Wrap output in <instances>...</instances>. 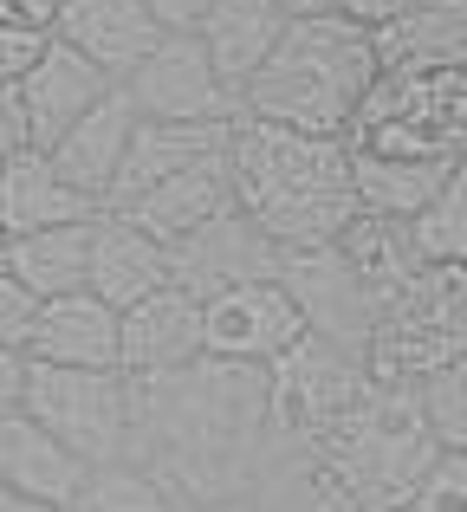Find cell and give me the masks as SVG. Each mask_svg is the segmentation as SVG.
Wrapping results in <instances>:
<instances>
[{"mask_svg": "<svg viewBox=\"0 0 467 512\" xmlns=\"http://www.w3.org/2000/svg\"><path fill=\"white\" fill-rule=\"evenodd\" d=\"M72 512H189V506L143 461H111V467H91V480H85Z\"/></svg>", "mask_w": 467, "mask_h": 512, "instance_id": "26", "label": "cell"}, {"mask_svg": "<svg viewBox=\"0 0 467 512\" xmlns=\"http://www.w3.org/2000/svg\"><path fill=\"white\" fill-rule=\"evenodd\" d=\"M383 78L377 33L344 13L325 20H292L286 46L266 59V72L240 91V111L266 117L286 130H312V137H344L351 143L357 111Z\"/></svg>", "mask_w": 467, "mask_h": 512, "instance_id": "3", "label": "cell"}, {"mask_svg": "<svg viewBox=\"0 0 467 512\" xmlns=\"http://www.w3.org/2000/svg\"><path fill=\"white\" fill-rule=\"evenodd\" d=\"M169 253H176V286L202 292V299H215V292H228V286H247V279H273L279 260H286V253L253 227L247 208H228L215 227L189 234Z\"/></svg>", "mask_w": 467, "mask_h": 512, "instance_id": "11", "label": "cell"}, {"mask_svg": "<svg viewBox=\"0 0 467 512\" xmlns=\"http://www.w3.org/2000/svg\"><path fill=\"white\" fill-rule=\"evenodd\" d=\"M137 124H143L137 98L117 85L111 98H104L91 117H78V124L65 130V137L52 143L46 156L59 163V175L78 188V195H91L98 208H111V188H117V175H124V156H130V137H137Z\"/></svg>", "mask_w": 467, "mask_h": 512, "instance_id": "13", "label": "cell"}, {"mask_svg": "<svg viewBox=\"0 0 467 512\" xmlns=\"http://www.w3.org/2000/svg\"><path fill=\"white\" fill-rule=\"evenodd\" d=\"M163 286H176V253L150 227H137L130 214L104 208L98 214V247H91V292L104 305H117V312H130V305H143Z\"/></svg>", "mask_w": 467, "mask_h": 512, "instance_id": "16", "label": "cell"}, {"mask_svg": "<svg viewBox=\"0 0 467 512\" xmlns=\"http://www.w3.org/2000/svg\"><path fill=\"white\" fill-rule=\"evenodd\" d=\"M59 39H65V46H78L85 59H98L104 72L124 85V78L169 39V26L156 20L150 0H65Z\"/></svg>", "mask_w": 467, "mask_h": 512, "instance_id": "12", "label": "cell"}, {"mask_svg": "<svg viewBox=\"0 0 467 512\" xmlns=\"http://www.w3.org/2000/svg\"><path fill=\"white\" fill-rule=\"evenodd\" d=\"M234 195L253 214L279 253L299 247H331L364 221V195H357V156L344 137H312V130H286L266 117L240 111L234 124Z\"/></svg>", "mask_w": 467, "mask_h": 512, "instance_id": "2", "label": "cell"}, {"mask_svg": "<svg viewBox=\"0 0 467 512\" xmlns=\"http://www.w3.org/2000/svg\"><path fill=\"white\" fill-rule=\"evenodd\" d=\"M357 195H364V214H377V221H416L422 208H429L435 195H442L448 182H455V169L467 156H377V150H357Z\"/></svg>", "mask_w": 467, "mask_h": 512, "instance_id": "23", "label": "cell"}, {"mask_svg": "<svg viewBox=\"0 0 467 512\" xmlns=\"http://www.w3.org/2000/svg\"><path fill=\"white\" fill-rule=\"evenodd\" d=\"M0 150H7V156L39 150V137H33V117H26L20 85H0Z\"/></svg>", "mask_w": 467, "mask_h": 512, "instance_id": "32", "label": "cell"}, {"mask_svg": "<svg viewBox=\"0 0 467 512\" xmlns=\"http://www.w3.org/2000/svg\"><path fill=\"white\" fill-rule=\"evenodd\" d=\"M370 383H377V370H370L364 350L331 344V338L312 331L299 350H286V357L273 363V422H279V435H292V441L325 435L344 409H357V402L370 396Z\"/></svg>", "mask_w": 467, "mask_h": 512, "instance_id": "6", "label": "cell"}, {"mask_svg": "<svg viewBox=\"0 0 467 512\" xmlns=\"http://www.w3.org/2000/svg\"><path fill=\"white\" fill-rule=\"evenodd\" d=\"M111 91H117V78L104 72L98 59H85L78 46H65V39H59V46H52V59L39 65L33 78H20V98H26V117H33L39 150H52V143H59L78 117L98 111Z\"/></svg>", "mask_w": 467, "mask_h": 512, "instance_id": "18", "label": "cell"}, {"mask_svg": "<svg viewBox=\"0 0 467 512\" xmlns=\"http://www.w3.org/2000/svg\"><path fill=\"white\" fill-rule=\"evenodd\" d=\"M124 91L156 124H234L240 117V98L228 91V78H221V65H215L202 33H169L124 78Z\"/></svg>", "mask_w": 467, "mask_h": 512, "instance_id": "8", "label": "cell"}, {"mask_svg": "<svg viewBox=\"0 0 467 512\" xmlns=\"http://www.w3.org/2000/svg\"><path fill=\"white\" fill-rule=\"evenodd\" d=\"M208 357V299L189 286H163L124 312V376H176Z\"/></svg>", "mask_w": 467, "mask_h": 512, "instance_id": "10", "label": "cell"}, {"mask_svg": "<svg viewBox=\"0 0 467 512\" xmlns=\"http://www.w3.org/2000/svg\"><path fill=\"white\" fill-rule=\"evenodd\" d=\"M409 512H467V454H442Z\"/></svg>", "mask_w": 467, "mask_h": 512, "instance_id": "31", "label": "cell"}, {"mask_svg": "<svg viewBox=\"0 0 467 512\" xmlns=\"http://www.w3.org/2000/svg\"><path fill=\"white\" fill-rule=\"evenodd\" d=\"M0 512H72V506H46V500H20V493H0Z\"/></svg>", "mask_w": 467, "mask_h": 512, "instance_id": "37", "label": "cell"}, {"mask_svg": "<svg viewBox=\"0 0 467 512\" xmlns=\"http://www.w3.org/2000/svg\"><path fill=\"white\" fill-rule=\"evenodd\" d=\"M253 506L260 512H357L344 480L318 461V448L292 435H273V454H266L260 480H253Z\"/></svg>", "mask_w": 467, "mask_h": 512, "instance_id": "24", "label": "cell"}, {"mask_svg": "<svg viewBox=\"0 0 467 512\" xmlns=\"http://www.w3.org/2000/svg\"><path fill=\"white\" fill-rule=\"evenodd\" d=\"M26 357L39 363H72V370H124V312L104 305L98 292H65L46 299Z\"/></svg>", "mask_w": 467, "mask_h": 512, "instance_id": "15", "label": "cell"}, {"mask_svg": "<svg viewBox=\"0 0 467 512\" xmlns=\"http://www.w3.org/2000/svg\"><path fill=\"white\" fill-rule=\"evenodd\" d=\"M383 72H448L467 65V0H422L396 26L377 33Z\"/></svg>", "mask_w": 467, "mask_h": 512, "instance_id": "25", "label": "cell"}, {"mask_svg": "<svg viewBox=\"0 0 467 512\" xmlns=\"http://www.w3.org/2000/svg\"><path fill=\"white\" fill-rule=\"evenodd\" d=\"M91 247H98V221L72 227H39V234H7L0 273L33 286L39 299H65V292H91Z\"/></svg>", "mask_w": 467, "mask_h": 512, "instance_id": "22", "label": "cell"}, {"mask_svg": "<svg viewBox=\"0 0 467 512\" xmlns=\"http://www.w3.org/2000/svg\"><path fill=\"white\" fill-rule=\"evenodd\" d=\"M195 512H260V506H253V493H247V500H215V506H195Z\"/></svg>", "mask_w": 467, "mask_h": 512, "instance_id": "38", "label": "cell"}, {"mask_svg": "<svg viewBox=\"0 0 467 512\" xmlns=\"http://www.w3.org/2000/svg\"><path fill=\"white\" fill-rule=\"evenodd\" d=\"M234 124H156V117H143L137 137H130L124 175H117V188H111V208H137V201L150 195V188H163L169 175H182V169L202 163V156L228 150Z\"/></svg>", "mask_w": 467, "mask_h": 512, "instance_id": "19", "label": "cell"}, {"mask_svg": "<svg viewBox=\"0 0 467 512\" xmlns=\"http://www.w3.org/2000/svg\"><path fill=\"white\" fill-rule=\"evenodd\" d=\"M279 279H286L292 299L305 305V318H312L318 338L351 344V350H364V357H370V338H377L383 318H390V299H383L377 279L351 260L344 240L286 253V260H279Z\"/></svg>", "mask_w": 467, "mask_h": 512, "instance_id": "7", "label": "cell"}, {"mask_svg": "<svg viewBox=\"0 0 467 512\" xmlns=\"http://www.w3.org/2000/svg\"><path fill=\"white\" fill-rule=\"evenodd\" d=\"M91 480V461H78L52 428H39L33 415L7 409L0 422V487L20 500H46V506H78Z\"/></svg>", "mask_w": 467, "mask_h": 512, "instance_id": "17", "label": "cell"}, {"mask_svg": "<svg viewBox=\"0 0 467 512\" xmlns=\"http://www.w3.org/2000/svg\"><path fill=\"white\" fill-rule=\"evenodd\" d=\"M156 20L169 26V33H202V20L215 13V0H150Z\"/></svg>", "mask_w": 467, "mask_h": 512, "instance_id": "34", "label": "cell"}, {"mask_svg": "<svg viewBox=\"0 0 467 512\" xmlns=\"http://www.w3.org/2000/svg\"><path fill=\"white\" fill-rule=\"evenodd\" d=\"M273 435H279L273 370L202 357L176 376L137 383V448H130V461L169 480L189 512L215 500H247L266 454H273Z\"/></svg>", "mask_w": 467, "mask_h": 512, "instance_id": "1", "label": "cell"}, {"mask_svg": "<svg viewBox=\"0 0 467 512\" xmlns=\"http://www.w3.org/2000/svg\"><path fill=\"white\" fill-rule=\"evenodd\" d=\"M312 448L344 480L357 512H409L422 480L448 454L409 383H370V396L357 409H344L325 435H312Z\"/></svg>", "mask_w": 467, "mask_h": 512, "instance_id": "4", "label": "cell"}, {"mask_svg": "<svg viewBox=\"0 0 467 512\" xmlns=\"http://www.w3.org/2000/svg\"><path fill=\"white\" fill-rule=\"evenodd\" d=\"M273 7H286L292 20H325V13H338V0H273Z\"/></svg>", "mask_w": 467, "mask_h": 512, "instance_id": "36", "label": "cell"}, {"mask_svg": "<svg viewBox=\"0 0 467 512\" xmlns=\"http://www.w3.org/2000/svg\"><path fill=\"white\" fill-rule=\"evenodd\" d=\"M39 312H46V299H39L33 286H20V279L0 273V350H26Z\"/></svg>", "mask_w": 467, "mask_h": 512, "instance_id": "30", "label": "cell"}, {"mask_svg": "<svg viewBox=\"0 0 467 512\" xmlns=\"http://www.w3.org/2000/svg\"><path fill=\"white\" fill-rule=\"evenodd\" d=\"M52 46H59V33H52V26L0 20V85H20V78H33L39 65L52 59Z\"/></svg>", "mask_w": 467, "mask_h": 512, "instance_id": "29", "label": "cell"}, {"mask_svg": "<svg viewBox=\"0 0 467 512\" xmlns=\"http://www.w3.org/2000/svg\"><path fill=\"white\" fill-rule=\"evenodd\" d=\"M286 33H292V13L273 7V0H215V13L202 20V39L234 98L266 72V59L286 46Z\"/></svg>", "mask_w": 467, "mask_h": 512, "instance_id": "21", "label": "cell"}, {"mask_svg": "<svg viewBox=\"0 0 467 512\" xmlns=\"http://www.w3.org/2000/svg\"><path fill=\"white\" fill-rule=\"evenodd\" d=\"M409 234H416V253L429 266H467V163L455 169V182L409 221Z\"/></svg>", "mask_w": 467, "mask_h": 512, "instance_id": "27", "label": "cell"}, {"mask_svg": "<svg viewBox=\"0 0 467 512\" xmlns=\"http://www.w3.org/2000/svg\"><path fill=\"white\" fill-rule=\"evenodd\" d=\"M228 208H240V195H234V156H228V150H215V156H202L195 169L169 175L163 188H150L137 208H111V214H130V221L150 227L163 247H182L189 234L215 227Z\"/></svg>", "mask_w": 467, "mask_h": 512, "instance_id": "14", "label": "cell"}, {"mask_svg": "<svg viewBox=\"0 0 467 512\" xmlns=\"http://www.w3.org/2000/svg\"><path fill=\"white\" fill-rule=\"evenodd\" d=\"M59 13L65 0H0V20H33V26H52V33H59Z\"/></svg>", "mask_w": 467, "mask_h": 512, "instance_id": "35", "label": "cell"}, {"mask_svg": "<svg viewBox=\"0 0 467 512\" xmlns=\"http://www.w3.org/2000/svg\"><path fill=\"white\" fill-rule=\"evenodd\" d=\"M0 396H7V409L52 428L91 467L130 461V448H137V383L124 370H72V363H39L26 350H7Z\"/></svg>", "mask_w": 467, "mask_h": 512, "instance_id": "5", "label": "cell"}, {"mask_svg": "<svg viewBox=\"0 0 467 512\" xmlns=\"http://www.w3.org/2000/svg\"><path fill=\"white\" fill-rule=\"evenodd\" d=\"M98 201L78 195L59 175L46 150L7 156V175H0V227L7 234H39V227H72V221H98Z\"/></svg>", "mask_w": 467, "mask_h": 512, "instance_id": "20", "label": "cell"}, {"mask_svg": "<svg viewBox=\"0 0 467 512\" xmlns=\"http://www.w3.org/2000/svg\"><path fill=\"white\" fill-rule=\"evenodd\" d=\"M312 338V318L292 299L286 279H247L208 299V357L221 363H253V370H273L286 350H299Z\"/></svg>", "mask_w": 467, "mask_h": 512, "instance_id": "9", "label": "cell"}, {"mask_svg": "<svg viewBox=\"0 0 467 512\" xmlns=\"http://www.w3.org/2000/svg\"><path fill=\"white\" fill-rule=\"evenodd\" d=\"M422 0H338V13L344 20H357V26H370V33H383V26H396L403 13H416Z\"/></svg>", "mask_w": 467, "mask_h": 512, "instance_id": "33", "label": "cell"}, {"mask_svg": "<svg viewBox=\"0 0 467 512\" xmlns=\"http://www.w3.org/2000/svg\"><path fill=\"white\" fill-rule=\"evenodd\" d=\"M416 396H422V409H429L435 441H442L448 454H467V357L442 363V370H429V376L416 383Z\"/></svg>", "mask_w": 467, "mask_h": 512, "instance_id": "28", "label": "cell"}]
</instances>
